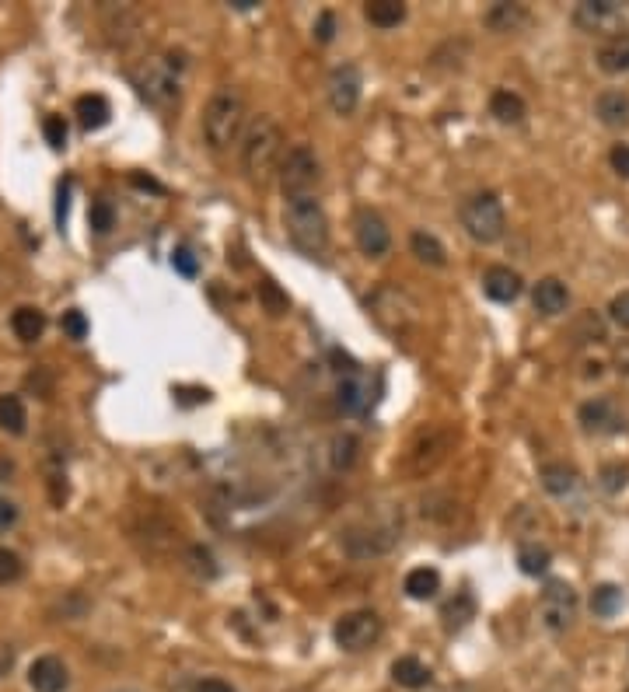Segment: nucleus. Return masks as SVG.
I'll use <instances>...</instances> for the list:
<instances>
[{
    "label": "nucleus",
    "instance_id": "47",
    "mask_svg": "<svg viewBox=\"0 0 629 692\" xmlns=\"http://www.w3.org/2000/svg\"><path fill=\"white\" fill-rule=\"evenodd\" d=\"M263 298L270 301V312H273V315L287 312V298H280L277 287H273V284H263Z\"/></svg>",
    "mask_w": 629,
    "mask_h": 692
},
{
    "label": "nucleus",
    "instance_id": "31",
    "mask_svg": "<svg viewBox=\"0 0 629 692\" xmlns=\"http://www.w3.org/2000/svg\"><path fill=\"white\" fill-rule=\"evenodd\" d=\"M409 249H413V256L420 259V263H427V266H444V263H448V249H444V245L437 242L430 231H413V238H409Z\"/></svg>",
    "mask_w": 629,
    "mask_h": 692
},
{
    "label": "nucleus",
    "instance_id": "45",
    "mask_svg": "<svg viewBox=\"0 0 629 692\" xmlns=\"http://www.w3.org/2000/svg\"><path fill=\"white\" fill-rule=\"evenodd\" d=\"M332 32H336V18H332V11H322L318 14V25H315V39L332 42Z\"/></svg>",
    "mask_w": 629,
    "mask_h": 692
},
{
    "label": "nucleus",
    "instance_id": "1",
    "mask_svg": "<svg viewBox=\"0 0 629 692\" xmlns=\"http://www.w3.org/2000/svg\"><path fill=\"white\" fill-rule=\"evenodd\" d=\"M284 161V130L277 126V119L256 116L242 133V172L252 186H270V179L280 172Z\"/></svg>",
    "mask_w": 629,
    "mask_h": 692
},
{
    "label": "nucleus",
    "instance_id": "11",
    "mask_svg": "<svg viewBox=\"0 0 629 692\" xmlns=\"http://www.w3.org/2000/svg\"><path fill=\"white\" fill-rule=\"evenodd\" d=\"M371 312L388 333L402 336L416 322V312H420V308H416L402 291H395V287H381V291L371 298Z\"/></svg>",
    "mask_w": 629,
    "mask_h": 692
},
{
    "label": "nucleus",
    "instance_id": "26",
    "mask_svg": "<svg viewBox=\"0 0 629 692\" xmlns=\"http://www.w3.org/2000/svg\"><path fill=\"white\" fill-rule=\"evenodd\" d=\"M392 679H395V686H402V689H427L430 686V668L423 665L420 658H395L392 661Z\"/></svg>",
    "mask_w": 629,
    "mask_h": 692
},
{
    "label": "nucleus",
    "instance_id": "6",
    "mask_svg": "<svg viewBox=\"0 0 629 692\" xmlns=\"http://www.w3.org/2000/svg\"><path fill=\"white\" fill-rule=\"evenodd\" d=\"M280 189H284L287 200H298V196H312V189L322 179V165H318V154L308 144H294L291 151H284L280 161Z\"/></svg>",
    "mask_w": 629,
    "mask_h": 692
},
{
    "label": "nucleus",
    "instance_id": "38",
    "mask_svg": "<svg viewBox=\"0 0 629 692\" xmlns=\"http://www.w3.org/2000/svg\"><path fill=\"white\" fill-rule=\"evenodd\" d=\"M21 574H25V563H21V556L14 553V549L0 546V584L21 581Z\"/></svg>",
    "mask_w": 629,
    "mask_h": 692
},
{
    "label": "nucleus",
    "instance_id": "22",
    "mask_svg": "<svg viewBox=\"0 0 629 692\" xmlns=\"http://www.w3.org/2000/svg\"><path fill=\"white\" fill-rule=\"evenodd\" d=\"M490 116L497 119V123H504V126H518V123H525L528 109H525V102H521V95L500 88V91H493V95H490Z\"/></svg>",
    "mask_w": 629,
    "mask_h": 692
},
{
    "label": "nucleus",
    "instance_id": "12",
    "mask_svg": "<svg viewBox=\"0 0 629 692\" xmlns=\"http://www.w3.org/2000/svg\"><path fill=\"white\" fill-rule=\"evenodd\" d=\"M360 88H364V77L353 63H343L329 74V105L336 116H350L353 109L360 105Z\"/></svg>",
    "mask_w": 629,
    "mask_h": 692
},
{
    "label": "nucleus",
    "instance_id": "46",
    "mask_svg": "<svg viewBox=\"0 0 629 692\" xmlns=\"http://www.w3.org/2000/svg\"><path fill=\"white\" fill-rule=\"evenodd\" d=\"M612 364H616L619 374H626L629 378V340L616 343V350H612Z\"/></svg>",
    "mask_w": 629,
    "mask_h": 692
},
{
    "label": "nucleus",
    "instance_id": "4",
    "mask_svg": "<svg viewBox=\"0 0 629 692\" xmlns=\"http://www.w3.org/2000/svg\"><path fill=\"white\" fill-rule=\"evenodd\" d=\"M182 70H186L182 53H165L158 60H147V67L137 74V88L144 102H151L154 109H172L182 95Z\"/></svg>",
    "mask_w": 629,
    "mask_h": 692
},
{
    "label": "nucleus",
    "instance_id": "42",
    "mask_svg": "<svg viewBox=\"0 0 629 692\" xmlns=\"http://www.w3.org/2000/svg\"><path fill=\"white\" fill-rule=\"evenodd\" d=\"M609 319L616 322L619 329H629V291H623V294H616V298H612Z\"/></svg>",
    "mask_w": 629,
    "mask_h": 692
},
{
    "label": "nucleus",
    "instance_id": "48",
    "mask_svg": "<svg viewBox=\"0 0 629 692\" xmlns=\"http://www.w3.org/2000/svg\"><path fill=\"white\" fill-rule=\"evenodd\" d=\"M193 692H235V686H228L224 679H200Z\"/></svg>",
    "mask_w": 629,
    "mask_h": 692
},
{
    "label": "nucleus",
    "instance_id": "21",
    "mask_svg": "<svg viewBox=\"0 0 629 692\" xmlns=\"http://www.w3.org/2000/svg\"><path fill=\"white\" fill-rule=\"evenodd\" d=\"M595 116L612 130H623L629 126V95L626 91H602L595 102Z\"/></svg>",
    "mask_w": 629,
    "mask_h": 692
},
{
    "label": "nucleus",
    "instance_id": "2",
    "mask_svg": "<svg viewBox=\"0 0 629 692\" xmlns=\"http://www.w3.org/2000/svg\"><path fill=\"white\" fill-rule=\"evenodd\" d=\"M203 140H207L210 151H228V147L242 144V133L249 126V105H245V95L231 84L217 88L210 95L207 109H203Z\"/></svg>",
    "mask_w": 629,
    "mask_h": 692
},
{
    "label": "nucleus",
    "instance_id": "7",
    "mask_svg": "<svg viewBox=\"0 0 629 692\" xmlns=\"http://www.w3.org/2000/svg\"><path fill=\"white\" fill-rule=\"evenodd\" d=\"M574 25L588 35H602L605 42L626 35L629 25V7L619 0H584L574 7Z\"/></svg>",
    "mask_w": 629,
    "mask_h": 692
},
{
    "label": "nucleus",
    "instance_id": "3",
    "mask_svg": "<svg viewBox=\"0 0 629 692\" xmlns=\"http://www.w3.org/2000/svg\"><path fill=\"white\" fill-rule=\"evenodd\" d=\"M284 231L301 256L318 259L329 249V217L315 196H298L284 207Z\"/></svg>",
    "mask_w": 629,
    "mask_h": 692
},
{
    "label": "nucleus",
    "instance_id": "24",
    "mask_svg": "<svg viewBox=\"0 0 629 692\" xmlns=\"http://www.w3.org/2000/svg\"><path fill=\"white\" fill-rule=\"evenodd\" d=\"M11 329L21 343H39L42 333H46V315L32 305H21V308H14V315H11Z\"/></svg>",
    "mask_w": 629,
    "mask_h": 692
},
{
    "label": "nucleus",
    "instance_id": "17",
    "mask_svg": "<svg viewBox=\"0 0 629 692\" xmlns=\"http://www.w3.org/2000/svg\"><path fill=\"white\" fill-rule=\"evenodd\" d=\"M528 21H532V11H528L525 4H507V0H500V4H493V7H486V14H483V25L490 28L493 35L525 32Z\"/></svg>",
    "mask_w": 629,
    "mask_h": 692
},
{
    "label": "nucleus",
    "instance_id": "32",
    "mask_svg": "<svg viewBox=\"0 0 629 692\" xmlns=\"http://www.w3.org/2000/svg\"><path fill=\"white\" fill-rule=\"evenodd\" d=\"M549 563H553V553H549L546 546H539V542H521V546H518L521 574L539 577V574H546V570H549Z\"/></svg>",
    "mask_w": 629,
    "mask_h": 692
},
{
    "label": "nucleus",
    "instance_id": "20",
    "mask_svg": "<svg viewBox=\"0 0 629 692\" xmlns=\"http://www.w3.org/2000/svg\"><path fill=\"white\" fill-rule=\"evenodd\" d=\"M542 486H546L553 497H570V493H577V486H581V472L574 469V465L567 462H549L542 465Z\"/></svg>",
    "mask_w": 629,
    "mask_h": 692
},
{
    "label": "nucleus",
    "instance_id": "23",
    "mask_svg": "<svg viewBox=\"0 0 629 692\" xmlns=\"http://www.w3.org/2000/svg\"><path fill=\"white\" fill-rule=\"evenodd\" d=\"M74 116H77V123H81L84 130H102V126L109 123V116H112L109 98H105V95H81L74 102Z\"/></svg>",
    "mask_w": 629,
    "mask_h": 692
},
{
    "label": "nucleus",
    "instance_id": "37",
    "mask_svg": "<svg viewBox=\"0 0 629 692\" xmlns=\"http://www.w3.org/2000/svg\"><path fill=\"white\" fill-rule=\"evenodd\" d=\"M577 336H581L577 343H602L605 340V322L598 319L595 312H584L581 319H577Z\"/></svg>",
    "mask_w": 629,
    "mask_h": 692
},
{
    "label": "nucleus",
    "instance_id": "19",
    "mask_svg": "<svg viewBox=\"0 0 629 692\" xmlns=\"http://www.w3.org/2000/svg\"><path fill=\"white\" fill-rule=\"evenodd\" d=\"M532 301H535V312L563 315L570 308V291L560 277H542L539 284L532 287Z\"/></svg>",
    "mask_w": 629,
    "mask_h": 692
},
{
    "label": "nucleus",
    "instance_id": "8",
    "mask_svg": "<svg viewBox=\"0 0 629 692\" xmlns=\"http://www.w3.org/2000/svg\"><path fill=\"white\" fill-rule=\"evenodd\" d=\"M448 448H451V430L444 427H427L413 437L409 444L406 458H402V472L413 479H423L437 469V465L448 458Z\"/></svg>",
    "mask_w": 629,
    "mask_h": 692
},
{
    "label": "nucleus",
    "instance_id": "33",
    "mask_svg": "<svg viewBox=\"0 0 629 692\" xmlns=\"http://www.w3.org/2000/svg\"><path fill=\"white\" fill-rule=\"evenodd\" d=\"M28 427V413H25V402L18 395H0V430L7 434L21 437Z\"/></svg>",
    "mask_w": 629,
    "mask_h": 692
},
{
    "label": "nucleus",
    "instance_id": "30",
    "mask_svg": "<svg viewBox=\"0 0 629 692\" xmlns=\"http://www.w3.org/2000/svg\"><path fill=\"white\" fill-rule=\"evenodd\" d=\"M360 458V441L353 434H336L329 441V465L336 472H350Z\"/></svg>",
    "mask_w": 629,
    "mask_h": 692
},
{
    "label": "nucleus",
    "instance_id": "34",
    "mask_svg": "<svg viewBox=\"0 0 629 692\" xmlns=\"http://www.w3.org/2000/svg\"><path fill=\"white\" fill-rule=\"evenodd\" d=\"M619 605H623V591H619L616 584H602V588H595V595H591V609L602 619L616 616Z\"/></svg>",
    "mask_w": 629,
    "mask_h": 692
},
{
    "label": "nucleus",
    "instance_id": "36",
    "mask_svg": "<svg viewBox=\"0 0 629 692\" xmlns=\"http://www.w3.org/2000/svg\"><path fill=\"white\" fill-rule=\"evenodd\" d=\"M91 228H95V235H109L112 228H116V210H112L109 200H95L91 203Z\"/></svg>",
    "mask_w": 629,
    "mask_h": 692
},
{
    "label": "nucleus",
    "instance_id": "41",
    "mask_svg": "<svg viewBox=\"0 0 629 692\" xmlns=\"http://www.w3.org/2000/svg\"><path fill=\"white\" fill-rule=\"evenodd\" d=\"M63 333H67L70 340H84V336H88V319H84L81 312H63Z\"/></svg>",
    "mask_w": 629,
    "mask_h": 692
},
{
    "label": "nucleus",
    "instance_id": "27",
    "mask_svg": "<svg viewBox=\"0 0 629 692\" xmlns=\"http://www.w3.org/2000/svg\"><path fill=\"white\" fill-rule=\"evenodd\" d=\"M364 18L374 28H399L406 21V4L402 0H371V4H364Z\"/></svg>",
    "mask_w": 629,
    "mask_h": 692
},
{
    "label": "nucleus",
    "instance_id": "16",
    "mask_svg": "<svg viewBox=\"0 0 629 692\" xmlns=\"http://www.w3.org/2000/svg\"><path fill=\"white\" fill-rule=\"evenodd\" d=\"M28 686L35 692H63L70 686V672L56 654H42L28 668Z\"/></svg>",
    "mask_w": 629,
    "mask_h": 692
},
{
    "label": "nucleus",
    "instance_id": "40",
    "mask_svg": "<svg viewBox=\"0 0 629 692\" xmlns=\"http://www.w3.org/2000/svg\"><path fill=\"white\" fill-rule=\"evenodd\" d=\"M172 266L182 273V277H189V280H193L196 273H200V263H196V256L186 249V245H179V249L172 252Z\"/></svg>",
    "mask_w": 629,
    "mask_h": 692
},
{
    "label": "nucleus",
    "instance_id": "44",
    "mask_svg": "<svg viewBox=\"0 0 629 692\" xmlns=\"http://www.w3.org/2000/svg\"><path fill=\"white\" fill-rule=\"evenodd\" d=\"M612 168H616V175H623V179H629V144H616L609 154Z\"/></svg>",
    "mask_w": 629,
    "mask_h": 692
},
{
    "label": "nucleus",
    "instance_id": "10",
    "mask_svg": "<svg viewBox=\"0 0 629 692\" xmlns=\"http://www.w3.org/2000/svg\"><path fill=\"white\" fill-rule=\"evenodd\" d=\"M577 609H581V598H577V591L567 581L546 584V591L539 598V619L549 633H567L577 619Z\"/></svg>",
    "mask_w": 629,
    "mask_h": 692
},
{
    "label": "nucleus",
    "instance_id": "28",
    "mask_svg": "<svg viewBox=\"0 0 629 692\" xmlns=\"http://www.w3.org/2000/svg\"><path fill=\"white\" fill-rule=\"evenodd\" d=\"M598 67H602L605 74H626L629 70V32L616 35V39H609L598 49Z\"/></svg>",
    "mask_w": 629,
    "mask_h": 692
},
{
    "label": "nucleus",
    "instance_id": "29",
    "mask_svg": "<svg viewBox=\"0 0 629 692\" xmlns=\"http://www.w3.org/2000/svg\"><path fill=\"white\" fill-rule=\"evenodd\" d=\"M441 619H444V626H448L451 633L465 630V626H469V619H476V602H472L469 591H458V595L441 609Z\"/></svg>",
    "mask_w": 629,
    "mask_h": 692
},
{
    "label": "nucleus",
    "instance_id": "39",
    "mask_svg": "<svg viewBox=\"0 0 629 692\" xmlns=\"http://www.w3.org/2000/svg\"><path fill=\"white\" fill-rule=\"evenodd\" d=\"M42 133H46L49 147H56V151H63V147H67V123H63V116H46Z\"/></svg>",
    "mask_w": 629,
    "mask_h": 692
},
{
    "label": "nucleus",
    "instance_id": "9",
    "mask_svg": "<svg viewBox=\"0 0 629 692\" xmlns=\"http://www.w3.org/2000/svg\"><path fill=\"white\" fill-rule=\"evenodd\" d=\"M381 633H385V623H381L378 612L357 609V612L339 616L332 637H336V644L343 647L346 654H360V651H371V647L381 640Z\"/></svg>",
    "mask_w": 629,
    "mask_h": 692
},
{
    "label": "nucleus",
    "instance_id": "25",
    "mask_svg": "<svg viewBox=\"0 0 629 692\" xmlns=\"http://www.w3.org/2000/svg\"><path fill=\"white\" fill-rule=\"evenodd\" d=\"M402 591H406L413 602H430V598L441 591V574H437L434 567H416L406 574V581H402Z\"/></svg>",
    "mask_w": 629,
    "mask_h": 692
},
{
    "label": "nucleus",
    "instance_id": "13",
    "mask_svg": "<svg viewBox=\"0 0 629 692\" xmlns=\"http://www.w3.org/2000/svg\"><path fill=\"white\" fill-rule=\"evenodd\" d=\"M353 238H357V249L371 259L385 256L392 249V231H388V224L374 210H360L357 221H353Z\"/></svg>",
    "mask_w": 629,
    "mask_h": 692
},
{
    "label": "nucleus",
    "instance_id": "18",
    "mask_svg": "<svg viewBox=\"0 0 629 692\" xmlns=\"http://www.w3.org/2000/svg\"><path fill=\"white\" fill-rule=\"evenodd\" d=\"M521 291H525V284H521V277L511 270V266H490V270L483 273V294L490 301H497V305H511V301H518Z\"/></svg>",
    "mask_w": 629,
    "mask_h": 692
},
{
    "label": "nucleus",
    "instance_id": "50",
    "mask_svg": "<svg viewBox=\"0 0 629 692\" xmlns=\"http://www.w3.org/2000/svg\"><path fill=\"white\" fill-rule=\"evenodd\" d=\"M455 692H469V689H455Z\"/></svg>",
    "mask_w": 629,
    "mask_h": 692
},
{
    "label": "nucleus",
    "instance_id": "43",
    "mask_svg": "<svg viewBox=\"0 0 629 692\" xmlns=\"http://www.w3.org/2000/svg\"><path fill=\"white\" fill-rule=\"evenodd\" d=\"M14 525H18V504L7 497H0V535L11 532Z\"/></svg>",
    "mask_w": 629,
    "mask_h": 692
},
{
    "label": "nucleus",
    "instance_id": "14",
    "mask_svg": "<svg viewBox=\"0 0 629 692\" xmlns=\"http://www.w3.org/2000/svg\"><path fill=\"white\" fill-rule=\"evenodd\" d=\"M336 402L346 416H364L371 409V378L364 371H343L336 381Z\"/></svg>",
    "mask_w": 629,
    "mask_h": 692
},
{
    "label": "nucleus",
    "instance_id": "35",
    "mask_svg": "<svg viewBox=\"0 0 629 692\" xmlns=\"http://www.w3.org/2000/svg\"><path fill=\"white\" fill-rule=\"evenodd\" d=\"M598 486H602L605 493L626 490V486H629V469H626V465H619V462L602 465V472H598Z\"/></svg>",
    "mask_w": 629,
    "mask_h": 692
},
{
    "label": "nucleus",
    "instance_id": "5",
    "mask_svg": "<svg viewBox=\"0 0 629 692\" xmlns=\"http://www.w3.org/2000/svg\"><path fill=\"white\" fill-rule=\"evenodd\" d=\"M462 228L479 245L500 242L507 231V214H504V203L497 200V193H486V189L483 193H472L462 203Z\"/></svg>",
    "mask_w": 629,
    "mask_h": 692
},
{
    "label": "nucleus",
    "instance_id": "49",
    "mask_svg": "<svg viewBox=\"0 0 629 692\" xmlns=\"http://www.w3.org/2000/svg\"><path fill=\"white\" fill-rule=\"evenodd\" d=\"M14 668V647L11 644H0V679Z\"/></svg>",
    "mask_w": 629,
    "mask_h": 692
},
{
    "label": "nucleus",
    "instance_id": "15",
    "mask_svg": "<svg viewBox=\"0 0 629 692\" xmlns=\"http://www.w3.org/2000/svg\"><path fill=\"white\" fill-rule=\"evenodd\" d=\"M577 420L588 434H619V430H626V416L619 413L612 399H588L577 413Z\"/></svg>",
    "mask_w": 629,
    "mask_h": 692
}]
</instances>
